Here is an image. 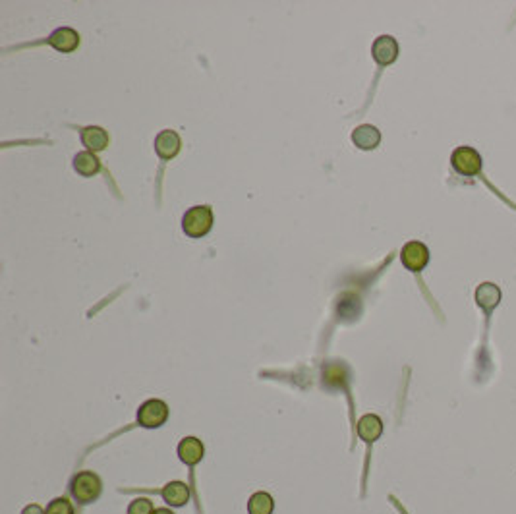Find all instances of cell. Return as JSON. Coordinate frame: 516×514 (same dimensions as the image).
<instances>
[{
  "instance_id": "1",
  "label": "cell",
  "mask_w": 516,
  "mask_h": 514,
  "mask_svg": "<svg viewBox=\"0 0 516 514\" xmlns=\"http://www.w3.org/2000/svg\"><path fill=\"white\" fill-rule=\"evenodd\" d=\"M213 226V211L207 205H196L182 217V228L190 238H203Z\"/></svg>"
},
{
  "instance_id": "2",
  "label": "cell",
  "mask_w": 516,
  "mask_h": 514,
  "mask_svg": "<svg viewBox=\"0 0 516 514\" xmlns=\"http://www.w3.org/2000/svg\"><path fill=\"white\" fill-rule=\"evenodd\" d=\"M101 489H103V486H101V479L97 474L79 472L72 478V497L78 503H82V505H87V503L99 499Z\"/></svg>"
},
{
  "instance_id": "3",
  "label": "cell",
  "mask_w": 516,
  "mask_h": 514,
  "mask_svg": "<svg viewBox=\"0 0 516 514\" xmlns=\"http://www.w3.org/2000/svg\"><path fill=\"white\" fill-rule=\"evenodd\" d=\"M167 420H169V406H167V402L159 401V398L143 402L138 410V422L147 430L161 428Z\"/></svg>"
},
{
  "instance_id": "4",
  "label": "cell",
  "mask_w": 516,
  "mask_h": 514,
  "mask_svg": "<svg viewBox=\"0 0 516 514\" xmlns=\"http://www.w3.org/2000/svg\"><path fill=\"white\" fill-rule=\"evenodd\" d=\"M451 162H453V169L462 177H476L481 170V155L468 145L454 149Z\"/></svg>"
},
{
  "instance_id": "5",
  "label": "cell",
  "mask_w": 516,
  "mask_h": 514,
  "mask_svg": "<svg viewBox=\"0 0 516 514\" xmlns=\"http://www.w3.org/2000/svg\"><path fill=\"white\" fill-rule=\"evenodd\" d=\"M400 259H403L404 267L417 273V271H422L427 265V261H430V250L422 242H408L403 247V252H400Z\"/></svg>"
},
{
  "instance_id": "6",
  "label": "cell",
  "mask_w": 516,
  "mask_h": 514,
  "mask_svg": "<svg viewBox=\"0 0 516 514\" xmlns=\"http://www.w3.org/2000/svg\"><path fill=\"white\" fill-rule=\"evenodd\" d=\"M371 55H374L375 62L379 66H389L398 57V43L395 41V37L391 35L377 37L374 47H371Z\"/></svg>"
},
{
  "instance_id": "7",
  "label": "cell",
  "mask_w": 516,
  "mask_h": 514,
  "mask_svg": "<svg viewBox=\"0 0 516 514\" xmlns=\"http://www.w3.org/2000/svg\"><path fill=\"white\" fill-rule=\"evenodd\" d=\"M180 145H182V141H180V135L174 130H163L155 138V151L163 161H170L172 157H176L178 151H180Z\"/></svg>"
},
{
  "instance_id": "8",
  "label": "cell",
  "mask_w": 516,
  "mask_h": 514,
  "mask_svg": "<svg viewBox=\"0 0 516 514\" xmlns=\"http://www.w3.org/2000/svg\"><path fill=\"white\" fill-rule=\"evenodd\" d=\"M49 45L52 49H57L58 52H72V50L78 49L79 45L78 31L72 28H58L57 31L50 33Z\"/></svg>"
},
{
  "instance_id": "9",
  "label": "cell",
  "mask_w": 516,
  "mask_h": 514,
  "mask_svg": "<svg viewBox=\"0 0 516 514\" xmlns=\"http://www.w3.org/2000/svg\"><path fill=\"white\" fill-rule=\"evenodd\" d=\"M203 445L199 439L196 437H184L180 445H178V458L188 466H196L201 462V458H203Z\"/></svg>"
},
{
  "instance_id": "10",
  "label": "cell",
  "mask_w": 516,
  "mask_h": 514,
  "mask_svg": "<svg viewBox=\"0 0 516 514\" xmlns=\"http://www.w3.org/2000/svg\"><path fill=\"white\" fill-rule=\"evenodd\" d=\"M383 433V422L379 415L375 414H366L361 415L360 422H358V435L361 441L366 443H374L377 441Z\"/></svg>"
},
{
  "instance_id": "11",
  "label": "cell",
  "mask_w": 516,
  "mask_h": 514,
  "mask_svg": "<svg viewBox=\"0 0 516 514\" xmlns=\"http://www.w3.org/2000/svg\"><path fill=\"white\" fill-rule=\"evenodd\" d=\"M352 141L356 143V147L360 149H375L379 145V141H381V134H379V130L371 124H361L354 130L352 134Z\"/></svg>"
},
{
  "instance_id": "12",
  "label": "cell",
  "mask_w": 516,
  "mask_h": 514,
  "mask_svg": "<svg viewBox=\"0 0 516 514\" xmlns=\"http://www.w3.org/2000/svg\"><path fill=\"white\" fill-rule=\"evenodd\" d=\"M476 302L486 311H491L497 303L501 302V290L493 282H483L476 290Z\"/></svg>"
},
{
  "instance_id": "13",
  "label": "cell",
  "mask_w": 516,
  "mask_h": 514,
  "mask_svg": "<svg viewBox=\"0 0 516 514\" xmlns=\"http://www.w3.org/2000/svg\"><path fill=\"white\" fill-rule=\"evenodd\" d=\"M163 499L170 507H184L190 499V489L184 481H170L163 487Z\"/></svg>"
},
{
  "instance_id": "14",
  "label": "cell",
  "mask_w": 516,
  "mask_h": 514,
  "mask_svg": "<svg viewBox=\"0 0 516 514\" xmlns=\"http://www.w3.org/2000/svg\"><path fill=\"white\" fill-rule=\"evenodd\" d=\"M82 141L89 151H103L108 145V134L99 126H87L82 130Z\"/></svg>"
},
{
  "instance_id": "15",
  "label": "cell",
  "mask_w": 516,
  "mask_h": 514,
  "mask_svg": "<svg viewBox=\"0 0 516 514\" xmlns=\"http://www.w3.org/2000/svg\"><path fill=\"white\" fill-rule=\"evenodd\" d=\"M74 169L78 170L82 177H93L101 169V162L91 151H82L74 157Z\"/></svg>"
},
{
  "instance_id": "16",
  "label": "cell",
  "mask_w": 516,
  "mask_h": 514,
  "mask_svg": "<svg viewBox=\"0 0 516 514\" xmlns=\"http://www.w3.org/2000/svg\"><path fill=\"white\" fill-rule=\"evenodd\" d=\"M273 508H275V501L265 491H257L248 501L249 514H273Z\"/></svg>"
},
{
  "instance_id": "17",
  "label": "cell",
  "mask_w": 516,
  "mask_h": 514,
  "mask_svg": "<svg viewBox=\"0 0 516 514\" xmlns=\"http://www.w3.org/2000/svg\"><path fill=\"white\" fill-rule=\"evenodd\" d=\"M45 514H74V507L66 497H57L49 503Z\"/></svg>"
},
{
  "instance_id": "18",
  "label": "cell",
  "mask_w": 516,
  "mask_h": 514,
  "mask_svg": "<svg viewBox=\"0 0 516 514\" xmlns=\"http://www.w3.org/2000/svg\"><path fill=\"white\" fill-rule=\"evenodd\" d=\"M155 508H153V503L145 497H140V499H134L130 503L128 507V514H153Z\"/></svg>"
},
{
  "instance_id": "19",
  "label": "cell",
  "mask_w": 516,
  "mask_h": 514,
  "mask_svg": "<svg viewBox=\"0 0 516 514\" xmlns=\"http://www.w3.org/2000/svg\"><path fill=\"white\" fill-rule=\"evenodd\" d=\"M21 514H45V510H43L39 505H28V507L23 508V513Z\"/></svg>"
},
{
  "instance_id": "20",
  "label": "cell",
  "mask_w": 516,
  "mask_h": 514,
  "mask_svg": "<svg viewBox=\"0 0 516 514\" xmlns=\"http://www.w3.org/2000/svg\"><path fill=\"white\" fill-rule=\"evenodd\" d=\"M153 514H174L170 508H155V513Z\"/></svg>"
}]
</instances>
